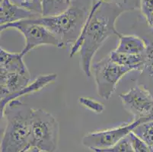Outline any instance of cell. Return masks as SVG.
Returning a JSON list of instances; mask_svg holds the SVG:
<instances>
[{"mask_svg": "<svg viewBox=\"0 0 153 152\" xmlns=\"http://www.w3.org/2000/svg\"><path fill=\"white\" fill-rule=\"evenodd\" d=\"M124 11L113 4L92 1L88 15L79 38L71 47L69 56L80 54V67L87 78L92 75L91 66L95 54L104 42L113 35L119 36L116 22Z\"/></svg>", "mask_w": 153, "mask_h": 152, "instance_id": "1", "label": "cell"}, {"mask_svg": "<svg viewBox=\"0 0 153 152\" xmlns=\"http://www.w3.org/2000/svg\"><path fill=\"white\" fill-rule=\"evenodd\" d=\"M34 109L19 100L7 104L1 119L5 120L0 152H22L31 147V120Z\"/></svg>", "mask_w": 153, "mask_h": 152, "instance_id": "2", "label": "cell"}, {"mask_svg": "<svg viewBox=\"0 0 153 152\" xmlns=\"http://www.w3.org/2000/svg\"><path fill=\"white\" fill-rule=\"evenodd\" d=\"M89 10L77 4L71 3L70 6L59 15L41 16L28 19L30 22L44 26L58 40V48L72 47L79 38L83 28Z\"/></svg>", "mask_w": 153, "mask_h": 152, "instance_id": "3", "label": "cell"}, {"mask_svg": "<svg viewBox=\"0 0 153 152\" xmlns=\"http://www.w3.org/2000/svg\"><path fill=\"white\" fill-rule=\"evenodd\" d=\"M59 123L55 117L42 109L34 110L31 120V147L41 151L53 152L57 148Z\"/></svg>", "mask_w": 153, "mask_h": 152, "instance_id": "4", "label": "cell"}, {"mask_svg": "<svg viewBox=\"0 0 153 152\" xmlns=\"http://www.w3.org/2000/svg\"><path fill=\"white\" fill-rule=\"evenodd\" d=\"M130 72L132 69L114 62L108 55L93 63L91 73L98 95L104 100H109L120 80Z\"/></svg>", "mask_w": 153, "mask_h": 152, "instance_id": "5", "label": "cell"}, {"mask_svg": "<svg viewBox=\"0 0 153 152\" xmlns=\"http://www.w3.org/2000/svg\"><path fill=\"white\" fill-rule=\"evenodd\" d=\"M149 120L150 119H133L132 122L122 124L117 127L88 132L82 139V144L94 152L109 148L126 137L137 125Z\"/></svg>", "mask_w": 153, "mask_h": 152, "instance_id": "6", "label": "cell"}, {"mask_svg": "<svg viewBox=\"0 0 153 152\" xmlns=\"http://www.w3.org/2000/svg\"><path fill=\"white\" fill-rule=\"evenodd\" d=\"M15 29L25 37V44L22 53L25 56L31 50L41 46L58 47V40L55 36L44 26L30 22L27 20L0 26L1 32L6 29Z\"/></svg>", "mask_w": 153, "mask_h": 152, "instance_id": "7", "label": "cell"}, {"mask_svg": "<svg viewBox=\"0 0 153 152\" xmlns=\"http://www.w3.org/2000/svg\"><path fill=\"white\" fill-rule=\"evenodd\" d=\"M125 110L134 119H149L153 120V97L143 85H136L119 95Z\"/></svg>", "mask_w": 153, "mask_h": 152, "instance_id": "8", "label": "cell"}, {"mask_svg": "<svg viewBox=\"0 0 153 152\" xmlns=\"http://www.w3.org/2000/svg\"><path fill=\"white\" fill-rule=\"evenodd\" d=\"M31 82L30 73L22 74L0 71V100L20 91Z\"/></svg>", "mask_w": 153, "mask_h": 152, "instance_id": "9", "label": "cell"}, {"mask_svg": "<svg viewBox=\"0 0 153 152\" xmlns=\"http://www.w3.org/2000/svg\"><path fill=\"white\" fill-rule=\"evenodd\" d=\"M0 9V26L42 16L12 3L10 0H1Z\"/></svg>", "mask_w": 153, "mask_h": 152, "instance_id": "10", "label": "cell"}, {"mask_svg": "<svg viewBox=\"0 0 153 152\" xmlns=\"http://www.w3.org/2000/svg\"><path fill=\"white\" fill-rule=\"evenodd\" d=\"M57 79V75L56 74H48V75H40L37 78H36L34 80L32 81L28 85L24 87L20 91L15 93V94H11L5 98L1 99L0 100V113H2L5 110V107L9 102L12 100H18L19 97H23L27 94H31L38 92L42 90L43 88L50 85L52 82H55Z\"/></svg>", "mask_w": 153, "mask_h": 152, "instance_id": "11", "label": "cell"}, {"mask_svg": "<svg viewBox=\"0 0 153 152\" xmlns=\"http://www.w3.org/2000/svg\"><path fill=\"white\" fill-rule=\"evenodd\" d=\"M24 55L22 52L12 53L0 49V71L6 72L28 74L26 64L24 62Z\"/></svg>", "mask_w": 153, "mask_h": 152, "instance_id": "12", "label": "cell"}, {"mask_svg": "<svg viewBox=\"0 0 153 152\" xmlns=\"http://www.w3.org/2000/svg\"><path fill=\"white\" fill-rule=\"evenodd\" d=\"M119 43L115 51L130 55H140L146 52L148 44L141 37L136 35L118 36Z\"/></svg>", "mask_w": 153, "mask_h": 152, "instance_id": "13", "label": "cell"}, {"mask_svg": "<svg viewBox=\"0 0 153 152\" xmlns=\"http://www.w3.org/2000/svg\"><path fill=\"white\" fill-rule=\"evenodd\" d=\"M147 52V50H146ZM146 52L140 55H130L112 50L108 56L115 63L132 69V71H142L147 59Z\"/></svg>", "mask_w": 153, "mask_h": 152, "instance_id": "14", "label": "cell"}, {"mask_svg": "<svg viewBox=\"0 0 153 152\" xmlns=\"http://www.w3.org/2000/svg\"><path fill=\"white\" fill-rule=\"evenodd\" d=\"M133 132L143 140L153 152V120L140 124L133 129Z\"/></svg>", "mask_w": 153, "mask_h": 152, "instance_id": "15", "label": "cell"}, {"mask_svg": "<svg viewBox=\"0 0 153 152\" xmlns=\"http://www.w3.org/2000/svg\"><path fill=\"white\" fill-rule=\"evenodd\" d=\"M79 103L87 110H89L94 113L101 114L105 110V106L104 104L91 97H81L79 98Z\"/></svg>", "mask_w": 153, "mask_h": 152, "instance_id": "16", "label": "cell"}, {"mask_svg": "<svg viewBox=\"0 0 153 152\" xmlns=\"http://www.w3.org/2000/svg\"><path fill=\"white\" fill-rule=\"evenodd\" d=\"M92 1H101L113 4L125 12L136 10L140 8V0H91Z\"/></svg>", "mask_w": 153, "mask_h": 152, "instance_id": "17", "label": "cell"}, {"mask_svg": "<svg viewBox=\"0 0 153 152\" xmlns=\"http://www.w3.org/2000/svg\"><path fill=\"white\" fill-rule=\"evenodd\" d=\"M12 3L19 5L27 10L42 15L41 0H10Z\"/></svg>", "mask_w": 153, "mask_h": 152, "instance_id": "18", "label": "cell"}, {"mask_svg": "<svg viewBox=\"0 0 153 152\" xmlns=\"http://www.w3.org/2000/svg\"><path fill=\"white\" fill-rule=\"evenodd\" d=\"M95 152H134L133 146L131 145L130 139L128 137H125L122 140L120 141L115 145L103 150H98Z\"/></svg>", "mask_w": 153, "mask_h": 152, "instance_id": "19", "label": "cell"}, {"mask_svg": "<svg viewBox=\"0 0 153 152\" xmlns=\"http://www.w3.org/2000/svg\"><path fill=\"white\" fill-rule=\"evenodd\" d=\"M128 137L130 139L134 152H152L150 148L133 132L128 135Z\"/></svg>", "mask_w": 153, "mask_h": 152, "instance_id": "20", "label": "cell"}, {"mask_svg": "<svg viewBox=\"0 0 153 152\" xmlns=\"http://www.w3.org/2000/svg\"><path fill=\"white\" fill-rule=\"evenodd\" d=\"M147 59L144 68L143 69V74H146L149 77L153 79V47L148 45L147 48Z\"/></svg>", "mask_w": 153, "mask_h": 152, "instance_id": "21", "label": "cell"}, {"mask_svg": "<svg viewBox=\"0 0 153 152\" xmlns=\"http://www.w3.org/2000/svg\"><path fill=\"white\" fill-rule=\"evenodd\" d=\"M140 11L147 19L153 12V0H140Z\"/></svg>", "mask_w": 153, "mask_h": 152, "instance_id": "22", "label": "cell"}, {"mask_svg": "<svg viewBox=\"0 0 153 152\" xmlns=\"http://www.w3.org/2000/svg\"><path fill=\"white\" fill-rule=\"evenodd\" d=\"M146 22L147 23H148L149 26L152 29H153V12L149 16L148 19H146Z\"/></svg>", "mask_w": 153, "mask_h": 152, "instance_id": "23", "label": "cell"}, {"mask_svg": "<svg viewBox=\"0 0 153 152\" xmlns=\"http://www.w3.org/2000/svg\"><path fill=\"white\" fill-rule=\"evenodd\" d=\"M68 2H69V3H72V0H67Z\"/></svg>", "mask_w": 153, "mask_h": 152, "instance_id": "24", "label": "cell"}, {"mask_svg": "<svg viewBox=\"0 0 153 152\" xmlns=\"http://www.w3.org/2000/svg\"><path fill=\"white\" fill-rule=\"evenodd\" d=\"M26 151V150H25ZM24 151H22V152H24Z\"/></svg>", "mask_w": 153, "mask_h": 152, "instance_id": "25", "label": "cell"}]
</instances>
